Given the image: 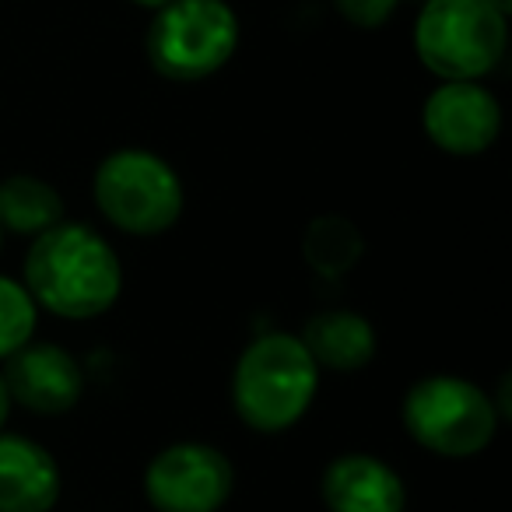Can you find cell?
Listing matches in <instances>:
<instances>
[{"mask_svg":"<svg viewBox=\"0 0 512 512\" xmlns=\"http://www.w3.org/2000/svg\"><path fill=\"white\" fill-rule=\"evenodd\" d=\"M25 288L36 306L64 320H95L123 292V267L106 235L81 221H57L25 253Z\"/></svg>","mask_w":512,"mask_h":512,"instance_id":"cell-1","label":"cell"},{"mask_svg":"<svg viewBox=\"0 0 512 512\" xmlns=\"http://www.w3.org/2000/svg\"><path fill=\"white\" fill-rule=\"evenodd\" d=\"M320 393V365L299 334H260L242 348L232 372V404L242 425L260 435L288 432Z\"/></svg>","mask_w":512,"mask_h":512,"instance_id":"cell-2","label":"cell"},{"mask_svg":"<svg viewBox=\"0 0 512 512\" xmlns=\"http://www.w3.org/2000/svg\"><path fill=\"white\" fill-rule=\"evenodd\" d=\"M505 18L491 0H425L414 22V53L442 81H481L505 57Z\"/></svg>","mask_w":512,"mask_h":512,"instance_id":"cell-3","label":"cell"},{"mask_svg":"<svg viewBox=\"0 0 512 512\" xmlns=\"http://www.w3.org/2000/svg\"><path fill=\"white\" fill-rule=\"evenodd\" d=\"M404 428L421 449L446 460H467L491 446L498 432L495 400L477 383L449 372L425 376L407 390L400 407Z\"/></svg>","mask_w":512,"mask_h":512,"instance_id":"cell-4","label":"cell"},{"mask_svg":"<svg viewBox=\"0 0 512 512\" xmlns=\"http://www.w3.org/2000/svg\"><path fill=\"white\" fill-rule=\"evenodd\" d=\"M92 193L109 225L141 239L169 232L186 204L179 172L148 148H120L102 158Z\"/></svg>","mask_w":512,"mask_h":512,"instance_id":"cell-5","label":"cell"},{"mask_svg":"<svg viewBox=\"0 0 512 512\" xmlns=\"http://www.w3.org/2000/svg\"><path fill=\"white\" fill-rule=\"evenodd\" d=\"M148 60L169 81H204L239 50V15L228 0H172L144 36Z\"/></svg>","mask_w":512,"mask_h":512,"instance_id":"cell-6","label":"cell"},{"mask_svg":"<svg viewBox=\"0 0 512 512\" xmlns=\"http://www.w3.org/2000/svg\"><path fill=\"white\" fill-rule=\"evenodd\" d=\"M232 488V460L207 442H172L144 470V498L155 512H218Z\"/></svg>","mask_w":512,"mask_h":512,"instance_id":"cell-7","label":"cell"},{"mask_svg":"<svg viewBox=\"0 0 512 512\" xmlns=\"http://www.w3.org/2000/svg\"><path fill=\"white\" fill-rule=\"evenodd\" d=\"M421 127L439 151L474 158L498 141L502 106L481 81H442L421 106Z\"/></svg>","mask_w":512,"mask_h":512,"instance_id":"cell-8","label":"cell"},{"mask_svg":"<svg viewBox=\"0 0 512 512\" xmlns=\"http://www.w3.org/2000/svg\"><path fill=\"white\" fill-rule=\"evenodd\" d=\"M11 400L32 414H67L85 397V369L60 344H25L8 358L4 372Z\"/></svg>","mask_w":512,"mask_h":512,"instance_id":"cell-9","label":"cell"},{"mask_svg":"<svg viewBox=\"0 0 512 512\" xmlns=\"http://www.w3.org/2000/svg\"><path fill=\"white\" fill-rule=\"evenodd\" d=\"M330 512H404L407 484L386 460L372 453H344L327 463L320 481Z\"/></svg>","mask_w":512,"mask_h":512,"instance_id":"cell-10","label":"cell"},{"mask_svg":"<svg viewBox=\"0 0 512 512\" xmlns=\"http://www.w3.org/2000/svg\"><path fill=\"white\" fill-rule=\"evenodd\" d=\"M60 467L46 446L0 432V512H50L60 502Z\"/></svg>","mask_w":512,"mask_h":512,"instance_id":"cell-11","label":"cell"},{"mask_svg":"<svg viewBox=\"0 0 512 512\" xmlns=\"http://www.w3.org/2000/svg\"><path fill=\"white\" fill-rule=\"evenodd\" d=\"M299 341L313 355L320 369L334 372H362L376 358V327L355 309H327L309 316Z\"/></svg>","mask_w":512,"mask_h":512,"instance_id":"cell-12","label":"cell"},{"mask_svg":"<svg viewBox=\"0 0 512 512\" xmlns=\"http://www.w3.org/2000/svg\"><path fill=\"white\" fill-rule=\"evenodd\" d=\"M64 221V197L57 186L39 176H8L0 179V228L36 239L39 232Z\"/></svg>","mask_w":512,"mask_h":512,"instance_id":"cell-13","label":"cell"},{"mask_svg":"<svg viewBox=\"0 0 512 512\" xmlns=\"http://www.w3.org/2000/svg\"><path fill=\"white\" fill-rule=\"evenodd\" d=\"M362 253V232L344 214H320V218L309 221L306 235H302V256L323 281H341L344 274H351Z\"/></svg>","mask_w":512,"mask_h":512,"instance_id":"cell-14","label":"cell"},{"mask_svg":"<svg viewBox=\"0 0 512 512\" xmlns=\"http://www.w3.org/2000/svg\"><path fill=\"white\" fill-rule=\"evenodd\" d=\"M36 323L39 306L29 288L0 274V358H11L18 348H25L36 337Z\"/></svg>","mask_w":512,"mask_h":512,"instance_id":"cell-15","label":"cell"},{"mask_svg":"<svg viewBox=\"0 0 512 512\" xmlns=\"http://www.w3.org/2000/svg\"><path fill=\"white\" fill-rule=\"evenodd\" d=\"M400 0H334L337 15L355 29H379L393 18Z\"/></svg>","mask_w":512,"mask_h":512,"instance_id":"cell-16","label":"cell"},{"mask_svg":"<svg viewBox=\"0 0 512 512\" xmlns=\"http://www.w3.org/2000/svg\"><path fill=\"white\" fill-rule=\"evenodd\" d=\"M8 414H11V393H8V386H4V376H0V428H4Z\"/></svg>","mask_w":512,"mask_h":512,"instance_id":"cell-17","label":"cell"},{"mask_svg":"<svg viewBox=\"0 0 512 512\" xmlns=\"http://www.w3.org/2000/svg\"><path fill=\"white\" fill-rule=\"evenodd\" d=\"M130 4H137V8H144V11H158V8H165V4H172V0H130Z\"/></svg>","mask_w":512,"mask_h":512,"instance_id":"cell-18","label":"cell"},{"mask_svg":"<svg viewBox=\"0 0 512 512\" xmlns=\"http://www.w3.org/2000/svg\"><path fill=\"white\" fill-rule=\"evenodd\" d=\"M491 4H495L498 11H505V15H509V8H512V0H491Z\"/></svg>","mask_w":512,"mask_h":512,"instance_id":"cell-19","label":"cell"},{"mask_svg":"<svg viewBox=\"0 0 512 512\" xmlns=\"http://www.w3.org/2000/svg\"><path fill=\"white\" fill-rule=\"evenodd\" d=\"M0 246H4V228H0Z\"/></svg>","mask_w":512,"mask_h":512,"instance_id":"cell-20","label":"cell"}]
</instances>
